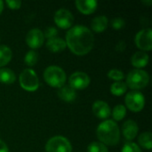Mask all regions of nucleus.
Listing matches in <instances>:
<instances>
[{
    "instance_id": "f257e3e1",
    "label": "nucleus",
    "mask_w": 152,
    "mask_h": 152,
    "mask_svg": "<svg viewBox=\"0 0 152 152\" xmlns=\"http://www.w3.org/2000/svg\"><path fill=\"white\" fill-rule=\"evenodd\" d=\"M65 42L72 53L77 55H85L93 49L94 37L88 28L77 25L68 30Z\"/></svg>"
},
{
    "instance_id": "f03ea898",
    "label": "nucleus",
    "mask_w": 152,
    "mask_h": 152,
    "mask_svg": "<svg viewBox=\"0 0 152 152\" xmlns=\"http://www.w3.org/2000/svg\"><path fill=\"white\" fill-rule=\"evenodd\" d=\"M97 137L104 145L114 146L120 141V131L113 120H105L97 127Z\"/></svg>"
},
{
    "instance_id": "7ed1b4c3",
    "label": "nucleus",
    "mask_w": 152,
    "mask_h": 152,
    "mask_svg": "<svg viewBox=\"0 0 152 152\" xmlns=\"http://www.w3.org/2000/svg\"><path fill=\"white\" fill-rule=\"evenodd\" d=\"M44 79L50 86L61 88L66 82V74L61 68L50 66L44 72Z\"/></svg>"
},
{
    "instance_id": "20e7f679",
    "label": "nucleus",
    "mask_w": 152,
    "mask_h": 152,
    "mask_svg": "<svg viewBox=\"0 0 152 152\" xmlns=\"http://www.w3.org/2000/svg\"><path fill=\"white\" fill-rule=\"evenodd\" d=\"M150 81L149 74L142 69H134L130 71L126 77V86L134 90H140L147 86Z\"/></svg>"
},
{
    "instance_id": "39448f33",
    "label": "nucleus",
    "mask_w": 152,
    "mask_h": 152,
    "mask_svg": "<svg viewBox=\"0 0 152 152\" xmlns=\"http://www.w3.org/2000/svg\"><path fill=\"white\" fill-rule=\"evenodd\" d=\"M19 81L20 86L26 91L33 92L36 91L39 86L38 77L35 71L30 69H26L20 73Z\"/></svg>"
},
{
    "instance_id": "423d86ee",
    "label": "nucleus",
    "mask_w": 152,
    "mask_h": 152,
    "mask_svg": "<svg viewBox=\"0 0 152 152\" xmlns=\"http://www.w3.org/2000/svg\"><path fill=\"white\" fill-rule=\"evenodd\" d=\"M46 152H72V147L68 139L62 136H54L51 138L46 145Z\"/></svg>"
},
{
    "instance_id": "0eeeda50",
    "label": "nucleus",
    "mask_w": 152,
    "mask_h": 152,
    "mask_svg": "<svg viewBox=\"0 0 152 152\" xmlns=\"http://www.w3.org/2000/svg\"><path fill=\"white\" fill-rule=\"evenodd\" d=\"M125 102L126 107L134 112L141 111L145 105V98L143 94L138 91H132L128 93L126 96Z\"/></svg>"
},
{
    "instance_id": "6e6552de",
    "label": "nucleus",
    "mask_w": 152,
    "mask_h": 152,
    "mask_svg": "<svg viewBox=\"0 0 152 152\" xmlns=\"http://www.w3.org/2000/svg\"><path fill=\"white\" fill-rule=\"evenodd\" d=\"M151 28H144L139 31L135 36V45L143 51H151L152 48Z\"/></svg>"
},
{
    "instance_id": "1a4fd4ad",
    "label": "nucleus",
    "mask_w": 152,
    "mask_h": 152,
    "mask_svg": "<svg viewBox=\"0 0 152 152\" xmlns=\"http://www.w3.org/2000/svg\"><path fill=\"white\" fill-rule=\"evenodd\" d=\"M74 21L72 13L67 9H60L54 14V22L61 28H69Z\"/></svg>"
},
{
    "instance_id": "9d476101",
    "label": "nucleus",
    "mask_w": 152,
    "mask_h": 152,
    "mask_svg": "<svg viewBox=\"0 0 152 152\" xmlns=\"http://www.w3.org/2000/svg\"><path fill=\"white\" fill-rule=\"evenodd\" d=\"M69 86H71L73 89H77V90H82L86 88L89 84H90V77L85 72L77 71L73 73L69 78Z\"/></svg>"
},
{
    "instance_id": "9b49d317",
    "label": "nucleus",
    "mask_w": 152,
    "mask_h": 152,
    "mask_svg": "<svg viewBox=\"0 0 152 152\" xmlns=\"http://www.w3.org/2000/svg\"><path fill=\"white\" fill-rule=\"evenodd\" d=\"M44 33L38 28L30 29L26 36V43L32 49L39 48L44 44Z\"/></svg>"
},
{
    "instance_id": "f8f14e48",
    "label": "nucleus",
    "mask_w": 152,
    "mask_h": 152,
    "mask_svg": "<svg viewBox=\"0 0 152 152\" xmlns=\"http://www.w3.org/2000/svg\"><path fill=\"white\" fill-rule=\"evenodd\" d=\"M138 125L134 120H127L122 126V133L127 141L134 140L138 134Z\"/></svg>"
},
{
    "instance_id": "ddd939ff",
    "label": "nucleus",
    "mask_w": 152,
    "mask_h": 152,
    "mask_svg": "<svg viewBox=\"0 0 152 152\" xmlns=\"http://www.w3.org/2000/svg\"><path fill=\"white\" fill-rule=\"evenodd\" d=\"M93 112L97 118L104 119L110 117L111 111L110 106L105 102L97 101L93 104Z\"/></svg>"
},
{
    "instance_id": "4468645a",
    "label": "nucleus",
    "mask_w": 152,
    "mask_h": 152,
    "mask_svg": "<svg viewBox=\"0 0 152 152\" xmlns=\"http://www.w3.org/2000/svg\"><path fill=\"white\" fill-rule=\"evenodd\" d=\"M76 5L78 11L82 13L90 14L96 10L98 3L95 0H77Z\"/></svg>"
},
{
    "instance_id": "2eb2a0df",
    "label": "nucleus",
    "mask_w": 152,
    "mask_h": 152,
    "mask_svg": "<svg viewBox=\"0 0 152 152\" xmlns=\"http://www.w3.org/2000/svg\"><path fill=\"white\" fill-rule=\"evenodd\" d=\"M58 96L63 102H71L76 100L77 93H76V90L73 89L71 86H63L58 91Z\"/></svg>"
},
{
    "instance_id": "dca6fc26",
    "label": "nucleus",
    "mask_w": 152,
    "mask_h": 152,
    "mask_svg": "<svg viewBox=\"0 0 152 152\" xmlns=\"http://www.w3.org/2000/svg\"><path fill=\"white\" fill-rule=\"evenodd\" d=\"M131 62H132L133 66H134V67H136L138 69L139 68H143L149 62V55L143 51L136 52L132 56Z\"/></svg>"
},
{
    "instance_id": "f3484780",
    "label": "nucleus",
    "mask_w": 152,
    "mask_h": 152,
    "mask_svg": "<svg viewBox=\"0 0 152 152\" xmlns=\"http://www.w3.org/2000/svg\"><path fill=\"white\" fill-rule=\"evenodd\" d=\"M66 46H67L66 42L63 39L58 38V37L48 39V41L46 42V47L48 48L50 52H53V53L61 52L66 48Z\"/></svg>"
},
{
    "instance_id": "a211bd4d",
    "label": "nucleus",
    "mask_w": 152,
    "mask_h": 152,
    "mask_svg": "<svg viewBox=\"0 0 152 152\" xmlns=\"http://www.w3.org/2000/svg\"><path fill=\"white\" fill-rule=\"evenodd\" d=\"M108 24H109L108 18L104 15H100V16H97L93 19L91 26H92V28L94 31L102 32L107 28Z\"/></svg>"
},
{
    "instance_id": "6ab92c4d",
    "label": "nucleus",
    "mask_w": 152,
    "mask_h": 152,
    "mask_svg": "<svg viewBox=\"0 0 152 152\" xmlns=\"http://www.w3.org/2000/svg\"><path fill=\"white\" fill-rule=\"evenodd\" d=\"M16 79L14 72L7 68H3L0 69V82L3 84H12Z\"/></svg>"
},
{
    "instance_id": "aec40b11",
    "label": "nucleus",
    "mask_w": 152,
    "mask_h": 152,
    "mask_svg": "<svg viewBox=\"0 0 152 152\" xmlns=\"http://www.w3.org/2000/svg\"><path fill=\"white\" fill-rule=\"evenodd\" d=\"M12 50L6 45H0V67L6 65L12 59Z\"/></svg>"
},
{
    "instance_id": "412c9836",
    "label": "nucleus",
    "mask_w": 152,
    "mask_h": 152,
    "mask_svg": "<svg viewBox=\"0 0 152 152\" xmlns=\"http://www.w3.org/2000/svg\"><path fill=\"white\" fill-rule=\"evenodd\" d=\"M127 90V86L126 83L122 82V81H118V82H115L112 84L111 87H110V92L113 95L116 96H120L123 95Z\"/></svg>"
},
{
    "instance_id": "4be33fe9",
    "label": "nucleus",
    "mask_w": 152,
    "mask_h": 152,
    "mask_svg": "<svg viewBox=\"0 0 152 152\" xmlns=\"http://www.w3.org/2000/svg\"><path fill=\"white\" fill-rule=\"evenodd\" d=\"M138 142L142 148H144L146 150H151L152 147L151 134L150 132L142 133L138 137Z\"/></svg>"
},
{
    "instance_id": "5701e85b",
    "label": "nucleus",
    "mask_w": 152,
    "mask_h": 152,
    "mask_svg": "<svg viewBox=\"0 0 152 152\" xmlns=\"http://www.w3.org/2000/svg\"><path fill=\"white\" fill-rule=\"evenodd\" d=\"M126 114V110L124 105H117L114 107L113 111H112V117L116 121H120L122 120Z\"/></svg>"
},
{
    "instance_id": "b1692460",
    "label": "nucleus",
    "mask_w": 152,
    "mask_h": 152,
    "mask_svg": "<svg viewBox=\"0 0 152 152\" xmlns=\"http://www.w3.org/2000/svg\"><path fill=\"white\" fill-rule=\"evenodd\" d=\"M87 152H109L108 148L102 142H93L87 147Z\"/></svg>"
},
{
    "instance_id": "393cba45",
    "label": "nucleus",
    "mask_w": 152,
    "mask_h": 152,
    "mask_svg": "<svg viewBox=\"0 0 152 152\" xmlns=\"http://www.w3.org/2000/svg\"><path fill=\"white\" fill-rule=\"evenodd\" d=\"M37 57H38L37 53L34 50H30L26 53L24 61L28 66H34L37 61Z\"/></svg>"
},
{
    "instance_id": "a878e982",
    "label": "nucleus",
    "mask_w": 152,
    "mask_h": 152,
    "mask_svg": "<svg viewBox=\"0 0 152 152\" xmlns=\"http://www.w3.org/2000/svg\"><path fill=\"white\" fill-rule=\"evenodd\" d=\"M108 77L112 79V80H115L116 82H118V81H121L123 78H124V73L120 70V69H113L109 71L108 73Z\"/></svg>"
},
{
    "instance_id": "bb28decb",
    "label": "nucleus",
    "mask_w": 152,
    "mask_h": 152,
    "mask_svg": "<svg viewBox=\"0 0 152 152\" xmlns=\"http://www.w3.org/2000/svg\"><path fill=\"white\" fill-rule=\"evenodd\" d=\"M121 152H142L140 147L134 142H127L124 144Z\"/></svg>"
},
{
    "instance_id": "cd10ccee",
    "label": "nucleus",
    "mask_w": 152,
    "mask_h": 152,
    "mask_svg": "<svg viewBox=\"0 0 152 152\" xmlns=\"http://www.w3.org/2000/svg\"><path fill=\"white\" fill-rule=\"evenodd\" d=\"M57 33H58V31H57V29L54 27H48L45 30L44 37H46V38H48V39H52V38H54L55 37V36L57 35Z\"/></svg>"
},
{
    "instance_id": "c85d7f7f",
    "label": "nucleus",
    "mask_w": 152,
    "mask_h": 152,
    "mask_svg": "<svg viewBox=\"0 0 152 152\" xmlns=\"http://www.w3.org/2000/svg\"><path fill=\"white\" fill-rule=\"evenodd\" d=\"M111 26L114 29H121L125 26V20L122 18H115L111 20Z\"/></svg>"
},
{
    "instance_id": "c756f323",
    "label": "nucleus",
    "mask_w": 152,
    "mask_h": 152,
    "mask_svg": "<svg viewBox=\"0 0 152 152\" xmlns=\"http://www.w3.org/2000/svg\"><path fill=\"white\" fill-rule=\"evenodd\" d=\"M5 3L9 8L13 9V10L19 9L21 5V1H20V0H6Z\"/></svg>"
},
{
    "instance_id": "7c9ffc66",
    "label": "nucleus",
    "mask_w": 152,
    "mask_h": 152,
    "mask_svg": "<svg viewBox=\"0 0 152 152\" xmlns=\"http://www.w3.org/2000/svg\"><path fill=\"white\" fill-rule=\"evenodd\" d=\"M126 42L123 41V40H120L117 44V45H116V51H118V52H124L126 50Z\"/></svg>"
},
{
    "instance_id": "2f4dec72",
    "label": "nucleus",
    "mask_w": 152,
    "mask_h": 152,
    "mask_svg": "<svg viewBox=\"0 0 152 152\" xmlns=\"http://www.w3.org/2000/svg\"><path fill=\"white\" fill-rule=\"evenodd\" d=\"M0 152H8L7 145L2 140H0Z\"/></svg>"
},
{
    "instance_id": "473e14b6",
    "label": "nucleus",
    "mask_w": 152,
    "mask_h": 152,
    "mask_svg": "<svg viewBox=\"0 0 152 152\" xmlns=\"http://www.w3.org/2000/svg\"><path fill=\"white\" fill-rule=\"evenodd\" d=\"M142 3L144 4H148V5H151L152 4V1L151 0H145V1H142Z\"/></svg>"
},
{
    "instance_id": "72a5a7b5",
    "label": "nucleus",
    "mask_w": 152,
    "mask_h": 152,
    "mask_svg": "<svg viewBox=\"0 0 152 152\" xmlns=\"http://www.w3.org/2000/svg\"><path fill=\"white\" fill-rule=\"evenodd\" d=\"M3 9H4V3L0 0V14H1V12H2V11H3Z\"/></svg>"
}]
</instances>
